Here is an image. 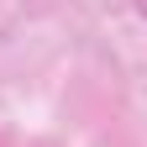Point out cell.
<instances>
[{"mask_svg":"<svg viewBox=\"0 0 147 147\" xmlns=\"http://www.w3.org/2000/svg\"><path fill=\"white\" fill-rule=\"evenodd\" d=\"M137 5H142V11H147V0H137Z\"/></svg>","mask_w":147,"mask_h":147,"instance_id":"1","label":"cell"}]
</instances>
